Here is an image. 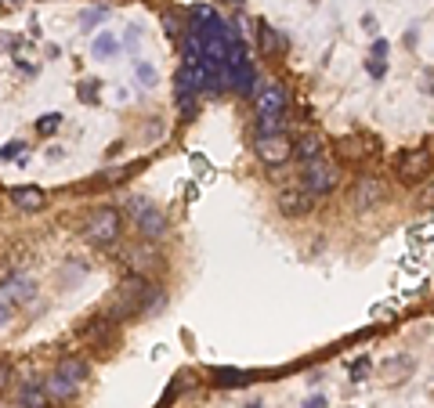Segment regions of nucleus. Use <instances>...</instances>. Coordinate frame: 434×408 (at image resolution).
<instances>
[{
  "instance_id": "nucleus-1",
  "label": "nucleus",
  "mask_w": 434,
  "mask_h": 408,
  "mask_svg": "<svg viewBox=\"0 0 434 408\" xmlns=\"http://www.w3.org/2000/svg\"><path fill=\"white\" fill-rule=\"evenodd\" d=\"M152 300H156V289H152L145 278H127V282L116 289L113 318H134V315H142Z\"/></svg>"
},
{
  "instance_id": "nucleus-2",
  "label": "nucleus",
  "mask_w": 434,
  "mask_h": 408,
  "mask_svg": "<svg viewBox=\"0 0 434 408\" xmlns=\"http://www.w3.org/2000/svg\"><path fill=\"white\" fill-rule=\"evenodd\" d=\"M225 80L239 94H250V87H254V65H250L246 44L235 33L228 36V51H225Z\"/></svg>"
},
{
  "instance_id": "nucleus-3",
  "label": "nucleus",
  "mask_w": 434,
  "mask_h": 408,
  "mask_svg": "<svg viewBox=\"0 0 434 408\" xmlns=\"http://www.w3.org/2000/svg\"><path fill=\"white\" fill-rule=\"evenodd\" d=\"M283 116H286V91L279 83H268L257 94V120L261 134H283Z\"/></svg>"
},
{
  "instance_id": "nucleus-4",
  "label": "nucleus",
  "mask_w": 434,
  "mask_h": 408,
  "mask_svg": "<svg viewBox=\"0 0 434 408\" xmlns=\"http://www.w3.org/2000/svg\"><path fill=\"white\" fill-rule=\"evenodd\" d=\"M120 214H116V206H98L94 214L87 217V228H83V235L91 238V242L98 246H105V242H116L120 238Z\"/></svg>"
},
{
  "instance_id": "nucleus-5",
  "label": "nucleus",
  "mask_w": 434,
  "mask_h": 408,
  "mask_svg": "<svg viewBox=\"0 0 434 408\" xmlns=\"http://www.w3.org/2000/svg\"><path fill=\"white\" fill-rule=\"evenodd\" d=\"M127 209L134 214L138 228H142V235L149 238V242H156V238L166 231V217H163V209H160V206H152L149 199H131Z\"/></svg>"
},
{
  "instance_id": "nucleus-6",
  "label": "nucleus",
  "mask_w": 434,
  "mask_h": 408,
  "mask_svg": "<svg viewBox=\"0 0 434 408\" xmlns=\"http://www.w3.org/2000/svg\"><path fill=\"white\" fill-rule=\"evenodd\" d=\"M301 181H304V192L307 195H318V192H329L337 185V166L329 159H315V163H304L301 170Z\"/></svg>"
},
{
  "instance_id": "nucleus-7",
  "label": "nucleus",
  "mask_w": 434,
  "mask_h": 408,
  "mask_svg": "<svg viewBox=\"0 0 434 408\" xmlns=\"http://www.w3.org/2000/svg\"><path fill=\"white\" fill-rule=\"evenodd\" d=\"M290 141H286V134H261L257 137V156L261 163H268V166H283L290 159Z\"/></svg>"
},
{
  "instance_id": "nucleus-8",
  "label": "nucleus",
  "mask_w": 434,
  "mask_h": 408,
  "mask_svg": "<svg viewBox=\"0 0 434 408\" xmlns=\"http://www.w3.org/2000/svg\"><path fill=\"white\" fill-rule=\"evenodd\" d=\"M427 166H431V148H413V152H405V156L398 159V177L402 181H416V177L427 174Z\"/></svg>"
},
{
  "instance_id": "nucleus-9",
  "label": "nucleus",
  "mask_w": 434,
  "mask_h": 408,
  "mask_svg": "<svg viewBox=\"0 0 434 408\" xmlns=\"http://www.w3.org/2000/svg\"><path fill=\"white\" fill-rule=\"evenodd\" d=\"M380 199H384V185H380V181L362 177L358 185H355V206H358V209H373Z\"/></svg>"
},
{
  "instance_id": "nucleus-10",
  "label": "nucleus",
  "mask_w": 434,
  "mask_h": 408,
  "mask_svg": "<svg viewBox=\"0 0 434 408\" xmlns=\"http://www.w3.org/2000/svg\"><path fill=\"white\" fill-rule=\"evenodd\" d=\"M279 209H283L286 217H301V214L312 209V195H307L304 188L301 192H283L279 195Z\"/></svg>"
},
{
  "instance_id": "nucleus-11",
  "label": "nucleus",
  "mask_w": 434,
  "mask_h": 408,
  "mask_svg": "<svg viewBox=\"0 0 434 408\" xmlns=\"http://www.w3.org/2000/svg\"><path fill=\"white\" fill-rule=\"evenodd\" d=\"M297 156L301 163H315V159H326V141L318 134H304L297 141Z\"/></svg>"
},
{
  "instance_id": "nucleus-12",
  "label": "nucleus",
  "mask_w": 434,
  "mask_h": 408,
  "mask_svg": "<svg viewBox=\"0 0 434 408\" xmlns=\"http://www.w3.org/2000/svg\"><path fill=\"white\" fill-rule=\"evenodd\" d=\"M11 203L19 209H25V214H33V209H44V192L40 188H15L11 192Z\"/></svg>"
},
{
  "instance_id": "nucleus-13",
  "label": "nucleus",
  "mask_w": 434,
  "mask_h": 408,
  "mask_svg": "<svg viewBox=\"0 0 434 408\" xmlns=\"http://www.w3.org/2000/svg\"><path fill=\"white\" fill-rule=\"evenodd\" d=\"M54 376H62L65 383L80 387L83 379H87V361H80V358H65V361L58 365V372H54Z\"/></svg>"
},
{
  "instance_id": "nucleus-14",
  "label": "nucleus",
  "mask_w": 434,
  "mask_h": 408,
  "mask_svg": "<svg viewBox=\"0 0 434 408\" xmlns=\"http://www.w3.org/2000/svg\"><path fill=\"white\" fill-rule=\"evenodd\" d=\"M22 405H25V408H51V398H47L44 383H30V387H22Z\"/></svg>"
},
{
  "instance_id": "nucleus-15",
  "label": "nucleus",
  "mask_w": 434,
  "mask_h": 408,
  "mask_svg": "<svg viewBox=\"0 0 434 408\" xmlns=\"http://www.w3.org/2000/svg\"><path fill=\"white\" fill-rule=\"evenodd\" d=\"M214 379H217V383H225V387H232V383H250V372H239V369H214Z\"/></svg>"
},
{
  "instance_id": "nucleus-16",
  "label": "nucleus",
  "mask_w": 434,
  "mask_h": 408,
  "mask_svg": "<svg viewBox=\"0 0 434 408\" xmlns=\"http://www.w3.org/2000/svg\"><path fill=\"white\" fill-rule=\"evenodd\" d=\"M58 126H62V116H58V112H51V116H40V120H36V131H40V134H54Z\"/></svg>"
},
{
  "instance_id": "nucleus-17",
  "label": "nucleus",
  "mask_w": 434,
  "mask_h": 408,
  "mask_svg": "<svg viewBox=\"0 0 434 408\" xmlns=\"http://www.w3.org/2000/svg\"><path fill=\"white\" fill-rule=\"evenodd\" d=\"M261 33H264V36H261V40H264V51L272 54V51L279 47V36L272 33V25H268V22H261Z\"/></svg>"
},
{
  "instance_id": "nucleus-18",
  "label": "nucleus",
  "mask_w": 434,
  "mask_h": 408,
  "mask_svg": "<svg viewBox=\"0 0 434 408\" xmlns=\"http://www.w3.org/2000/svg\"><path fill=\"white\" fill-rule=\"evenodd\" d=\"M116 51V40L113 36H98L94 40V54H113Z\"/></svg>"
},
{
  "instance_id": "nucleus-19",
  "label": "nucleus",
  "mask_w": 434,
  "mask_h": 408,
  "mask_svg": "<svg viewBox=\"0 0 434 408\" xmlns=\"http://www.w3.org/2000/svg\"><path fill=\"white\" fill-rule=\"evenodd\" d=\"M22 148H25L22 141H8L4 148H0V159H15V156H22Z\"/></svg>"
},
{
  "instance_id": "nucleus-20",
  "label": "nucleus",
  "mask_w": 434,
  "mask_h": 408,
  "mask_svg": "<svg viewBox=\"0 0 434 408\" xmlns=\"http://www.w3.org/2000/svg\"><path fill=\"white\" fill-rule=\"evenodd\" d=\"M366 372H369V361H366V358H362V361H355V369H351L355 383H362V379H366Z\"/></svg>"
},
{
  "instance_id": "nucleus-21",
  "label": "nucleus",
  "mask_w": 434,
  "mask_h": 408,
  "mask_svg": "<svg viewBox=\"0 0 434 408\" xmlns=\"http://www.w3.org/2000/svg\"><path fill=\"white\" fill-rule=\"evenodd\" d=\"M138 76H142L145 83H152V80H156V73H152V65H145V62L138 65Z\"/></svg>"
},
{
  "instance_id": "nucleus-22",
  "label": "nucleus",
  "mask_w": 434,
  "mask_h": 408,
  "mask_svg": "<svg viewBox=\"0 0 434 408\" xmlns=\"http://www.w3.org/2000/svg\"><path fill=\"white\" fill-rule=\"evenodd\" d=\"M8 379H11V369H8V365H4V361H0V390H4V387H8Z\"/></svg>"
},
{
  "instance_id": "nucleus-23",
  "label": "nucleus",
  "mask_w": 434,
  "mask_h": 408,
  "mask_svg": "<svg viewBox=\"0 0 434 408\" xmlns=\"http://www.w3.org/2000/svg\"><path fill=\"white\" fill-rule=\"evenodd\" d=\"M8 318H11V307L0 304V326H8Z\"/></svg>"
},
{
  "instance_id": "nucleus-24",
  "label": "nucleus",
  "mask_w": 434,
  "mask_h": 408,
  "mask_svg": "<svg viewBox=\"0 0 434 408\" xmlns=\"http://www.w3.org/2000/svg\"><path fill=\"white\" fill-rule=\"evenodd\" d=\"M369 73H373V76H380V73H384V65H380V58H373V62H369Z\"/></svg>"
},
{
  "instance_id": "nucleus-25",
  "label": "nucleus",
  "mask_w": 434,
  "mask_h": 408,
  "mask_svg": "<svg viewBox=\"0 0 434 408\" xmlns=\"http://www.w3.org/2000/svg\"><path fill=\"white\" fill-rule=\"evenodd\" d=\"M250 408H257V405H250Z\"/></svg>"
},
{
  "instance_id": "nucleus-26",
  "label": "nucleus",
  "mask_w": 434,
  "mask_h": 408,
  "mask_svg": "<svg viewBox=\"0 0 434 408\" xmlns=\"http://www.w3.org/2000/svg\"><path fill=\"white\" fill-rule=\"evenodd\" d=\"M0 408H8V405H0Z\"/></svg>"
},
{
  "instance_id": "nucleus-27",
  "label": "nucleus",
  "mask_w": 434,
  "mask_h": 408,
  "mask_svg": "<svg viewBox=\"0 0 434 408\" xmlns=\"http://www.w3.org/2000/svg\"><path fill=\"white\" fill-rule=\"evenodd\" d=\"M232 4H235V0H232Z\"/></svg>"
}]
</instances>
